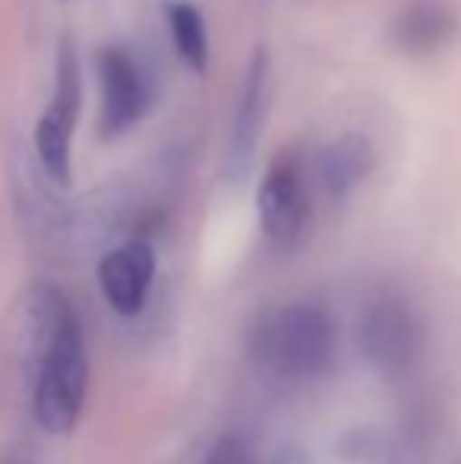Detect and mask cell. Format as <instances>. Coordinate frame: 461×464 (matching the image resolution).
I'll list each match as a JSON object with an SVG mask.
<instances>
[{"instance_id":"1","label":"cell","mask_w":461,"mask_h":464,"mask_svg":"<svg viewBox=\"0 0 461 464\" xmlns=\"http://www.w3.org/2000/svg\"><path fill=\"white\" fill-rule=\"evenodd\" d=\"M246 348L256 367L284 379H310L332 363L335 325L320 306L291 304L256 319Z\"/></svg>"},{"instance_id":"2","label":"cell","mask_w":461,"mask_h":464,"mask_svg":"<svg viewBox=\"0 0 461 464\" xmlns=\"http://www.w3.org/2000/svg\"><path fill=\"white\" fill-rule=\"evenodd\" d=\"M89 361L82 325L70 310L44 342L32 370V414L51 436H67L76 427L86 404Z\"/></svg>"},{"instance_id":"3","label":"cell","mask_w":461,"mask_h":464,"mask_svg":"<svg viewBox=\"0 0 461 464\" xmlns=\"http://www.w3.org/2000/svg\"><path fill=\"white\" fill-rule=\"evenodd\" d=\"M82 102V82H80V61L70 42L57 51V73H54V95H51L44 114L35 123V152L42 161L44 174L54 184H70V142H73L76 114Z\"/></svg>"},{"instance_id":"4","label":"cell","mask_w":461,"mask_h":464,"mask_svg":"<svg viewBox=\"0 0 461 464\" xmlns=\"http://www.w3.org/2000/svg\"><path fill=\"white\" fill-rule=\"evenodd\" d=\"M259 208V227H263L265 240L275 250H294L310 227V193L307 180H303L301 161L291 152H282L263 174V184L256 193Z\"/></svg>"},{"instance_id":"5","label":"cell","mask_w":461,"mask_h":464,"mask_svg":"<svg viewBox=\"0 0 461 464\" xmlns=\"http://www.w3.org/2000/svg\"><path fill=\"white\" fill-rule=\"evenodd\" d=\"M269 102H272V61H269V51L256 48L250 57V67H246L244 86H240L234 117H231L228 149H225V174H228V180H244L253 171L259 140H263L265 114H269Z\"/></svg>"},{"instance_id":"6","label":"cell","mask_w":461,"mask_h":464,"mask_svg":"<svg viewBox=\"0 0 461 464\" xmlns=\"http://www.w3.org/2000/svg\"><path fill=\"white\" fill-rule=\"evenodd\" d=\"M99 82H101V117L99 130L105 140L127 133L142 117L149 104L146 80L133 57L120 48H105L99 54Z\"/></svg>"},{"instance_id":"7","label":"cell","mask_w":461,"mask_h":464,"mask_svg":"<svg viewBox=\"0 0 461 464\" xmlns=\"http://www.w3.org/2000/svg\"><path fill=\"white\" fill-rule=\"evenodd\" d=\"M155 278V250L146 240H130L105 253L99 263V287L117 316H139Z\"/></svg>"},{"instance_id":"8","label":"cell","mask_w":461,"mask_h":464,"mask_svg":"<svg viewBox=\"0 0 461 464\" xmlns=\"http://www.w3.org/2000/svg\"><path fill=\"white\" fill-rule=\"evenodd\" d=\"M418 323L408 313V306L386 300V304L373 306L363 323V348L373 357L376 367L386 372L408 370L418 354Z\"/></svg>"},{"instance_id":"9","label":"cell","mask_w":461,"mask_h":464,"mask_svg":"<svg viewBox=\"0 0 461 464\" xmlns=\"http://www.w3.org/2000/svg\"><path fill=\"white\" fill-rule=\"evenodd\" d=\"M458 16L443 0H411L395 19V44L405 54H437L456 38Z\"/></svg>"},{"instance_id":"10","label":"cell","mask_w":461,"mask_h":464,"mask_svg":"<svg viewBox=\"0 0 461 464\" xmlns=\"http://www.w3.org/2000/svg\"><path fill=\"white\" fill-rule=\"evenodd\" d=\"M376 152L370 146L367 136L348 133L335 140L320 152V180L332 199H345V196L373 171Z\"/></svg>"},{"instance_id":"11","label":"cell","mask_w":461,"mask_h":464,"mask_svg":"<svg viewBox=\"0 0 461 464\" xmlns=\"http://www.w3.org/2000/svg\"><path fill=\"white\" fill-rule=\"evenodd\" d=\"M168 25H171V38L178 57L184 61L187 70L203 76L209 70V35H206L203 13L187 0H174L168 6Z\"/></svg>"},{"instance_id":"12","label":"cell","mask_w":461,"mask_h":464,"mask_svg":"<svg viewBox=\"0 0 461 464\" xmlns=\"http://www.w3.org/2000/svg\"><path fill=\"white\" fill-rule=\"evenodd\" d=\"M206 464H253V459L237 436H222V440L212 446V455Z\"/></svg>"},{"instance_id":"13","label":"cell","mask_w":461,"mask_h":464,"mask_svg":"<svg viewBox=\"0 0 461 464\" xmlns=\"http://www.w3.org/2000/svg\"><path fill=\"white\" fill-rule=\"evenodd\" d=\"M272 464H310V461H307V455H303L301 449H284L282 455H275V459H272Z\"/></svg>"}]
</instances>
